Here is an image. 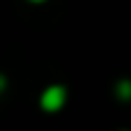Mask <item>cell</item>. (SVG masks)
<instances>
[{
    "label": "cell",
    "instance_id": "6da1fadb",
    "mask_svg": "<svg viewBox=\"0 0 131 131\" xmlns=\"http://www.w3.org/2000/svg\"><path fill=\"white\" fill-rule=\"evenodd\" d=\"M66 104V88L63 85H49L41 92V109L44 112H58Z\"/></svg>",
    "mask_w": 131,
    "mask_h": 131
},
{
    "label": "cell",
    "instance_id": "7a4b0ae2",
    "mask_svg": "<svg viewBox=\"0 0 131 131\" xmlns=\"http://www.w3.org/2000/svg\"><path fill=\"white\" fill-rule=\"evenodd\" d=\"M117 97L119 100H131V80L129 78H124V80H119L117 83Z\"/></svg>",
    "mask_w": 131,
    "mask_h": 131
},
{
    "label": "cell",
    "instance_id": "3957f363",
    "mask_svg": "<svg viewBox=\"0 0 131 131\" xmlns=\"http://www.w3.org/2000/svg\"><path fill=\"white\" fill-rule=\"evenodd\" d=\"M5 88H7V80H5V75H0V92H3Z\"/></svg>",
    "mask_w": 131,
    "mask_h": 131
},
{
    "label": "cell",
    "instance_id": "277c9868",
    "mask_svg": "<svg viewBox=\"0 0 131 131\" xmlns=\"http://www.w3.org/2000/svg\"><path fill=\"white\" fill-rule=\"evenodd\" d=\"M32 3H44V0H32Z\"/></svg>",
    "mask_w": 131,
    "mask_h": 131
}]
</instances>
